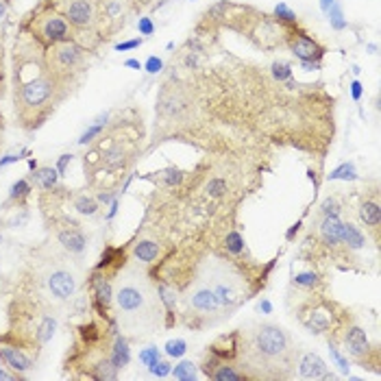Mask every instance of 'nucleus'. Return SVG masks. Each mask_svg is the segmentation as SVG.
<instances>
[{
  "label": "nucleus",
  "mask_w": 381,
  "mask_h": 381,
  "mask_svg": "<svg viewBox=\"0 0 381 381\" xmlns=\"http://www.w3.org/2000/svg\"><path fill=\"white\" fill-rule=\"evenodd\" d=\"M55 329H57V320L50 318V316L44 318V320H41V325H39V329H37V340L41 344H46L52 336H55Z\"/></svg>",
  "instance_id": "nucleus-25"
},
{
  "label": "nucleus",
  "mask_w": 381,
  "mask_h": 381,
  "mask_svg": "<svg viewBox=\"0 0 381 381\" xmlns=\"http://www.w3.org/2000/svg\"><path fill=\"white\" fill-rule=\"evenodd\" d=\"M118 211V200H111V209H109V218H114Z\"/></svg>",
  "instance_id": "nucleus-57"
},
{
  "label": "nucleus",
  "mask_w": 381,
  "mask_h": 381,
  "mask_svg": "<svg viewBox=\"0 0 381 381\" xmlns=\"http://www.w3.org/2000/svg\"><path fill=\"white\" fill-rule=\"evenodd\" d=\"M360 216L366 224H371V227H377L381 222V209H379L377 203H364L360 209Z\"/></svg>",
  "instance_id": "nucleus-21"
},
{
  "label": "nucleus",
  "mask_w": 381,
  "mask_h": 381,
  "mask_svg": "<svg viewBox=\"0 0 381 381\" xmlns=\"http://www.w3.org/2000/svg\"><path fill=\"white\" fill-rule=\"evenodd\" d=\"M351 94H353L355 100L362 98V83H360V81H353V83H351Z\"/></svg>",
  "instance_id": "nucleus-50"
},
{
  "label": "nucleus",
  "mask_w": 381,
  "mask_h": 381,
  "mask_svg": "<svg viewBox=\"0 0 381 381\" xmlns=\"http://www.w3.org/2000/svg\"><path fill=\"white\" fill-rule=\"evenodd\" d=\"M301 65H303V70H307V72H312V70H318V68H320L318 61H301Z\"/></svg>",
  "instance_id": "nucleus-51"
},
{
  "label": "nucleus",
  "mask_w": 381,
  "mask_h": 381,
  "mask_svg": "<svg viewBox=\"0 0 381 381\" xmlns=\"http://www.w3.org/2000/svg\"><path fill=\"white\" fill-rule=\"evenodd\" d=\"M157 360H159V349H155V347H148L140 353V362L146 366H151L153 362H157Z\"/></svg>",
  "instance_id": "nucleus-39"
},
{
  "label": "nucleus",
  "mask_w": 381,
  "mask_h": 381,
  "mask_svg": "<svg viewBox=\"0 0 381 381\" xmlns=\"http://www.w3.org/2000/svg\"><path fill=\"white\" fill-rule=\"evenodd\" d=\"M211 377L216 381H242L244 377L240 373H235L231 366H218V371L211 373Z\"/></svg>",
  "instance_id": "nucleus-27"
},
{
  "label": "nucleus",
  "mask_w": 381,
  "mask_h": 381,
  "mask_svg": "<svg viewBox=\"0 0 381 381\" xmlns=\"http://www.w3.org/2000/svg\"><path fill=\"white\" fill-rule=\"evenodd\" d=\"M292 52H294V57L301 59V61H318V59L325 55V50L320 48L314 39H309L307 35H299V37L292 41Z\"/></svg>",
  "instance_id": "nucleus-7"
},
{
  "label": "nucleus",
  "mask_w": 381,
  "mask_h": 381,
  "mask_svg": "<svg viewBox=\"0 0 381 381\" xmlns=\"http://www.w3.org/2000/svg\"><path fill=\"white\" fill-rule=\"evenodd\" d=\"M329 351H331V357H333V362H336V364H338V368H340V371H342L344 375H349V362L344 360V355H342V353H340V351H338L336 347H333V344L329 347Z\"/></svg>",
  "instance_id": "nucleus-41"
},
{
  "label": "nucleus",
  "mask_w": 381,
  "mask_h": 381,
  "mask_svg": "<svg viewBox=\"0 0 381 381\" xmlns=\"http://www.w3.org/2000/svg\"><path fill=\"white\" fill-rule=\"evenodd\" d=\"M100 379H116V368L111 362H105V364H100Z\"/></svg>",
  "instance_id": "nucleus-44"
},
{
  "label": "nucleus",
  "mask_w": 381,
  "mask_h": 381,
  "mask_svg": "<svg viewBox=\"0 0 381 381\" xmlns=\"http://www.w3.org/2000/svg\"><path fill=\"white\" fill-rule=\"evenodd\" d=\"M98 200H100V203H111V200H114V196H111V194H100Z\"/></svg>",
  "instance_id": "nucleus-56"
},
{
  "label": "nucleus",
  "mask_w": 381,
  "mask_h": 381,
  "mask_svg": "<svg viewBox=\"0 0 381 381\" xmlns=\"http://www.w3.org/2000/svg\"><path fill=\"white\" fill-rule=\"evenodd\" d=\"M96 299H98L100 305H109L111 303V285L107 281L96 283Z\"/></svg>",
  "instance_id": "nucleus-33"
},
{
  "label": "nucleus",
  "mask_w": 381,
  "mask_h": 381,
  "mask_svg": "<svg viewBox=\"0 0 381 381\" xmlns=\"http://www.w3.org/2000/svg\"><path fill=\"white\" fill-rule=\"evenodd\" d=\"M333 2H336V0H320V9H323L325 13H327V11H329V7H331Z\"/></svg>",
  "instance_id": "nucleus-55"
},
{
  "label": "nucleus",
  "mask_w": 381,
  "mask_h": 381,
  "mask_svg": "<svg viewBox=\"0 0 381 381\" xmlns=\"http://www.w3.org/2000/svg\"><path fill=\"white\" fill-rule=\"evenodd\" d=\"M275 15H277L281 22H288V24H292V22H296V13H294V11L288 7V4H283V2H281V4H277V7H275Z\"/></svg>",
  "instance_id": "nucleus-36"
},
{
  "label": "nucleus",
  "mask_w": 381,
  "mask_h": 381,
  "mask_svg": "<svg viewBox=\"0 0 381 381\" xmlns=\"http://www.w3.org/2000/svg\"><path fill=\"white\" fill-rule=\"evenodd\" d=\"M22 155H26V153H22ZM22 155H7L4 159H0V168H4V166H9V164H13V162H20Z\"/></svg>",
  "instance_id": "nucleus-49"
},
{
  "label": "nucleus",
  "mask_w": 381,
  "mask_h": 381,
  "mask_svg": "<svg viewBox=\"0 0 381 381\" xmlns=\"http://www.w3.org/2000/svg\"><path fill=\"white\" fill-rule=\"evenodd\" d=\"M4 11H7V7H4V2H2V0H0V17L4 15Z\"/></svg>",
  "instance_id": "nucleus-61"
},
{
  "label": "nucleus",
  "mask_w": 381,
  "mask_h": 381,
  "mask_svg": "<svg viewBox=\"0 0 381 381\" xmlns=\"http://www.w3.org/2000/svg\"><path fill=\"white\" fill-rule=\"evenodd\" d=\"M299 371H301V375L305 379H331L333 377L331 373H327L325 362L320 360L318 355H314V353H305V355H303Z\"/></svg>",
  "instance_id": "nucleus-9"
},
{
  "label": "nucleus",
  "mask_w": 381,
  "mask_h": 381,
  "mask_svg": "<svg viewBox=\"0 0 381 381\" xmlns=\"http://www.w3.org/2000/svg\"><path fill=\"white\" fill-rule=\"evenodd\" d=\"M320 233H323V240L327 246H336V244L342 242V222L338 218V213L325 216L323 224H320Z\"/></svg>",
  "instance_id": "nucleus-10"
},
{
  "label": "nucleus",
  "mask_w": 381,
  "mask_h": 381,
  "mask_svg": "<svg viewBox=\"0 0 381 381\" xmlns=\"http://www.w3.org/2000/svg\"><path fill=\"white\" fill-rule=\"evenodd\" d=\"M124 65H127V68H135V70H140V68H142L138 59H127V61H124Z\"/></svg>",
  "instance_id": "nucleus-54"
},
{
  "label": "nucleus",
  "mask_w": 381,
  "mask_h": 381,
  "mask_svg": "<svg viewBox=\"0 0 381 381\" xmlns=\"http://www.w3.org/2000/svg\"><path fill=\"white\" fill-rule=\"evenodd\" d=\"M46 283H48L50 294L55 296V299H59V301H68L76 290V279H74L72 272H68V270L50 272L48 279H46Z\"/></svg>",
  "instance_id": "nucleus-5"
},
{
  "label": "nucleus",
  "mask_w": 381,
  "mask_h": 381,
  "mask_svg": "<svg viewBox=\"0 0 381 381\" xmlns=\"http://www.w3.org/2000/svg\"><path fill=\"white\" fill-rule=\"evenodd\" d=\"M2 360L17 373H26L28 368H31V360H28L24 353H20L17 349H11V347L2 349Z\"/></svg>",
  "instance_id": "nucleus-15"
},
{
  "label": "nucleus",
  "mask_w": 381,
  "mask_h": 381,
  "mask_svg": "<svg viewBox=\"0 0 381 381\" xmlns=\"http://www.w3.org/2000/svg\"><path fill=\"white\" fill-rule=\"evenodd\" d=\"M159 255V244L153 242V240H142L135 244V257H138L140 261H144V264H148V261H153L155 257Z\"/></svg>",
  "instance_id": "nucleus-18"
},
{
  "label": "nucleus",
  "mask_w": 381,
  "mask_h": 381,
  "mask_svg": "<svg viewBox=\"0 0 381 381\" xmlns=\"http://www.w3.org/2000/svg\"><path fill=\"white\" fill-rule=\"evenodd\" d=\"M207 285L216 292L218 301L222 307H233L244 294V283L242 279L235 275L231 268H218V270H209V279Z\"/></svg>",
  "instance_id": "nucleus-3"
},
{
  "label": "nucleus",
  "mask_w": 381,
  "mask_h": 381,
  "mask_svg": "<svg viewBox=\"0 0 381 381\" xmlns=\"http://www.w3.org/2000/svg\"><path fill=\"white\" fill-rule=\"evenodd\" d=\"M148 371H151L153 375H157V377H166V375H170V371H172V368H170V364H168V362H153V364L151 366H148Z\"/></svg>",
  "instance_id": "nucleus-40"
},
{
  "label": "nucleus",
  "mask_w": 381,
  "mask_h": 381,
  "mask_svg": "<svg viewBox=\"0 0 381 381\" xmlns=\"http://www.w3.org/2000/svg\"><path fill=\"white\" fill-rule=\"evenodd\" d=\"M44 35L50 41H65L68 39V24H65L61 17H50L44 24Z\"/></svg>",
  "instance_id": "nucleus-14"
},
{
  "label": "nucleus",
  "mask_w": 381,
  "mask_h": 381,
  "mask_svg": "<svg viewBox=\"0 0 381 381\" xmlns=\"http://www.w3.org/2000/svg\"><path fill=\"white\" fill-rule=\"evenodd\" d=\"M342 242H347L351 248H362L366 240H364V235L360 233V229H357L355 224H351V222L344 224L342 222Z\"/></svg>",
  "instance_id": "nucleus-19"
},
{
  "label": "nucleus",
  "mask_w": 381,
  "mask_h": 381,
  "mask_svg": "<svg viewBox=\"0 0 381 381\" xmlns=\"http://www.w3.org/2000/svg\"><path fill=\"white\" fill-rule=\"evenodd\" d=\"M70 162H72V155H61V157H59V164H57V172H59V175H63Z\"/></svg>",
  "instance_id": "nucleus-48"
},
{
  "label": "nucleus",
  "mask_w": 381,
  "mask_h": 381,
  "mask_svg": "<svg viewBox=\"0 0 381 381\" xmlns=\"http://www.w3.org/2000/svg\"><path fill=\"white\" fill-rule=\"evenodd\" d=\"M327 13H329V22H331V26L336 28V31H342V28H347V20H344L342 7H340L338 2H333Z\"/></svg>",
  "instance_id": "nucleus-26"
},
{
  "label": "nucleus",
  "mask_w": 381,
  "mask_h": 381,
  "mask_svg": "<svg viewBox=\"0 0 381 381\" xmlns=\"http://www.w3.org/2000/svg\"><path fill=\"white\" fill-rule=\"evenodd\" d=\"M33 179H35V183H37L39 188L50 190V188H55V183L59 179V172H57V168H39V170H35Z\"/></svg>",
  "instance_id": "nucleus-20"
},
{
  "label": "nucleus",
  "mask_w": 381,
  "mask_h": 381,
  "mask_svg": "<svg viewBox=\"0 0 381 381\" xmlns=\"http://www.w3.org/2000/svg\"><path fill=\"white\" fill-rule=\"evenodd\" d=\"M331 181H355L357 175H355V166L353 164H342L338 166L336 170L329 175Z\"/></svg>",
  "instance_id": "nucleus-23"
},
{
  "label": "nucleus",
  "mask_w": 381,
  "mask_h": 381,
  "mask_svg": "<svg viewBox=\"0 0 381 381\" xmlns=\"http://www.w3.org/2000/svg\"><path fill=\"white\" fill-rule=\"evenodd\" d=\"M205 192L209 196H213V198H216V196H222L227 192V183H224L222 179H211V181L205 186Z\"/></svg>",
  "instance_id": "nucleus-32"
},
{
  "label": "nucleus",
  "mask_w": 381,
  "mask_h": 381,
  "mask_svg": "<svg viewBox=\"0 0 381 381\" xmlns=\"http://www.w3.org/2000/svg\"><path fill=\"white\" fill-rule=\"evenodd\" d=\"M331 312L329 309H325V307H316L312 314H309V318L305 320V325L312 329L314 333H323L327 331L331 327Z\"/></svg>",
  "instance_id": "nucleus-13"
},
{
  "label": "nucleus",
  "mask_w": 381,
  "mask_h": 381,
  "mask_svg": "<svg viewBox=\"0 0 381 381\" xmlns=\"http://www.w3.org/2000/svg\"><path fill=\"white\" fill-rule=\"evenodd\" d=\"M74 209L83 213V216H94L98 211V203L94 198H89V196H79L74 200Z\"/></svg>",
  "instance_id": "nucleus-24"
},
{
  "label": "nucleus",
  "mask_w": 381,
  "mask_h": 381,
  "mask_svg": "<svg viewBox=\"0 0 381 381\" xmlns=\"http://www.w3.org/2000/svg\"><path fill=\"white\" fill-rule=\"evenodd\" d=\"M0 360H2V353H0Z\"/></svg>",
  "instance_id": "nucleus-62"
},
{
  "label": "nucleus",
  "mask_w": 381,
  "mask_h": 381,
  "mask_svg": "<svg viewBox=\"0 0 381 381\" xmlns=\"http://www.w3.org/2000/svg\"><path fill=\"white\" fill-rule=\"evenodd\" d=\"M59 244L65 248V251H70V253H83L85 251V235L81 233V231H76V229H65V231H59Z\"/></svg>",
  "instance_id": "nucleus-12"
},
{
  "label": "nucleus",
  "mask_w": 381,
  "mask_h": 381,
  "mask_svg": "<svg viewBox=\"0 0 381 381\" xmlns=\"http://www.w3.org/2000/svg\"><path fill=\"white\" fill-rule=\"evenodd\" d=\"M323 213L325 216H331V213H338V203L333 198H327L323 203Z\"/></svg>",
  "instance_id": "nucleus-47"
},
{
  "label": "nucleus",
  "mask_w": 381,
  "mask_h": 381,
  "mask_svg": "<svg viewBox=\"0 0 381 381\" xmlns=\"http://www.w3.org/2000/svg\"><path fill=\"white\" fill-rule=\"evenodd\" d=\"M138 28H140L142 35H153V33H155V24L151 22V17H140Z\"/></svg>",
  "instance_id": "nucleus-45"
},
{
  "label": "nucleus",
  "mask_w": 381,
  "mask_h": 381,
  "mask_svg": "<svg viewBox=\"0 0 381 381\" xmlns=\"http://www.w3.org/2000/svg\"><path fill=\"white\" fill-rule=\"evenodd\" d=\"M253 353L257 360H266V362L283 360L290 353V340L285 336V331L275 325H261L255 331Z\"/></svg>",
  "instance_id": "nucleus-2"
},
{
  "label": "nucleus",
  "mask_w": 381,
  "mask_h": 381,
  "mask_svg": "<svg viewBox=\"0 0 381 381\" xmlns=\"http://www.w3.org/2000/svg\"><path fill=\"white\" fill-rule=\"evenodd\" d=\"M68 17L70 22L76 26H87L94 17V9H92V2L89 0H74L70 2L68 7Z\"/></svg>",
  "instance_id": "nucleus-11"
},
{
  "label": "nucleus",
  "mask_w": 381,
  "mask_h": 381,
  "mask_svg": "<svg viewBox=\"0 0 381 381\" xmlns=\"http://www.w3.org/2000/svg\"><path fill=\"white\" fill-rule=\"evenodd\" d=\"M0 379H13V375H9V373H4L2 368H0Z\"/></svg>",
  "instance_id": "nucleus-59"
},
{
  "label": "nucleus",
  "mask_w": 381,
  "mask_h": 381,
  "mask_svg": "<svg viewBox=\"0 0 381 381\" xmlns=\"http://www.w3.org/2000/svg\"><path fill=\"white\" fill-rule=\"evenodd\" d=\"M259 312H264V314H270V312H272V305H270V301H261V303H259Z\"/></svg>",
  "instance_id": "nucleus-53"
},
{
  "label": "nucleus",
  "mask_w": 381,
  "mask_h": 381,
  "mask_svg": "<svg viewBox=\"0 0 381 381\" xmlns=\"http://www.w3.org/2000/svg\"><path fill=\"white\" fill-rule=\"evenodd\" d=\"M28 168H31V170H37V162H35V159H28Z\"/></svg>",
  "instance_id": "nucleus-60"
},
{
  "label": "nucleus",
  "mask_w": 381,
  "mask_h": 381,
  "mask_svg": "<svg viewBox=\"0 0 381 381\" xmlns=\"http://www.w3.org/2000/svg\"><path fill=\"white\" fill-rule=\"evenodd\" d=\"M347 351L353 357H357V360H362L364 355L371 353V342H368V336L364 329H360V327H351L349 333H347Z\"/></svg>",
  "instance_id": "nucleus-8"
},
{
  "label": "nucleus",
  "mask_w": 381,
  "mask_h": 381,
  "mask_svg": "<svg viewBox=\"0 0 381 381\" xmlns=\"http://www.w3.org/2000/svg\"><path fill=\"white\" fill-rule=\"evenodd\" d=\"M103 127H105V124H92V127H89V129L85 131V133L81 135L79 144H87V142H92V138H96L100 131H103Z\"/></svg>",
  "instance_id": "nucleus-42"
},
{
  "label": "nucleus",
  "mask_w": 381,
  "mask_h": 381,
  "mask_svg": "<svg viewBox=\"0 0 381 381\" xmlns=\"http://www.w3.org/2000/svg\"><path fill=\"white\" fill-rule=\"evenodd\" d=\"M294 283L296 285H305V288H314L318 283V275L316 272H299L294 277Z\"/></svg>",
  "instance_id": "nucleus-37"
},
{
  "label": "nucleus",
  "mask_w": 381,
  "mask_h": 381,
  "mask_svg": "<svg viewBox=\"0 0 381 381\" xmlns=\"http://www.w3.org/2000/svg\"><path fill=\"white\" fill-rule=\"evenodd\" d=\"M105 162H107V166H109L111 170L120 168V166L124 164V153H122V148H111V151L105 155Z\"/></svg>",
  "instance_id": "nucleus-30"
},
{
  "label": "nucleus",
  "mask_w": 381,
  "mask_h": 381,
  "mask_svg": "<svg viewBox=\"0 0 381 381\" xmlns=\"http://www.w3.org/2000/svg\"><path fill=\"white\" fill-rule=\"evenodd\" d=\"M186 351H188L186 340H170L166 344V355H170V357H181Z\"/></svg>",
  "instance_id": "nucleus-34"
},
{
  "label": "nucleus",
  "mask_w": 381,
  "mask_h": 381,
  "mask_svg": "<svg viewBox=\"0 0 381 381\" xmlns=\"http://www.w3.org/2000/svg\"><path fill=\"white\" fill-rule=\"evenodd\" d=\"M301 224H303V222H301V220H299V222H296V224H292V229H290V231H288V233H285V237H288V240H292V237H294L296 233H299V229H301Z\"/></svg>",
  "instance_id": "nucleus-52"
},
{
  "label": "nucleus",
  "mask_w": 381,
  "mask_h": 381,
  "mask_svg": "<svg viewBox=\"0 0 381 381\" xmlns=\"http://www.w3.org/2000/svg\"><path fill=\"white\" fill-rule=\"evenodd\" d=\"M57 59L61 61V65H65V68H72V65L81 59V48L76 44H72V41H65V44L59 46Z\"/></svg>",
  "instance_id": "nucleus-17"
},
{
  "label": "nucleus",
  "mask_w": 381,
  "mask_h": 381,
  "mask_svg": "<svg viewBox=\"0 0 381 381\" xmlns=\"http://www.w3.org/2000/svg\"><path fill=\"white\" fill-rule=\"evenodd\" d=\"M28 192H31V186H28L24 179H20V181H15L13 186H11V190H9V198H22V196H26Z\"/></svg>",
  "instance_id": "nucleus-35"
},
{
  "label": "nucleus",
  "mask_w": 381,
  "mask_h": 381,
  "mask_svg": "<svg viewBox=\"0 0 381 381\" xmlns=\"http://www.w3.org/2000/svg\"><path fill=\"white\" fill-rule=\"evenodd\" d=\"M186 63L190 65V68H192V65H196V57H194V55H188V59H186Z\"/></svg>",
  "instance_id": "nucleus-58"
},
{
  "label": "nucleus",
  "mask_w": 381,
  "mask_h": 381,
  "mask_svg": "<svg viewBox=\"0 0 381 381\" xmlns=\"http://www.w3.org/2000/svg\"><path fill=\"white\" fill-rule=\"evenodd\" d=\"M142 44V39H131V41H122V44H116V50L122 52V50H133L138 48V46Z\"/></svg>",
  "instance_id": "nucleus-46"
},
{
  "label": "nucleus",
  "mask_w": 381,
  "mask_h": 381,
  "mask_svg": "<svg viewBox=\"0 0 381 381\" xmlns=\"http://www.w3.org/2000/svg\"><path fill=\"white\" fill-rule=\"evenodd\" d=\"M116 303L124 318V325L140 329V333H148V329L157 325V301H155L153 290L144 275H129L127 281L120 283Z\"/></svg>",
  "instance_id": "nucleus-1"
},
{
  "label": "nucleus",
  "mask_w": 381,
  "mask_h": 381,
  "mask_svg": "<svg viewBox=\"0 0 381 381\" xmlns=\"http://www.w3.org/2000/svg\"><path fill=\"white\" fill-rule=\"evenodd\" d=\"M272 76L277 81H288V79H292V68L288 63L277 61V63H272Z\"/></svg>",
  "instance_id": "nucleus-31"
},
{
  "label": "nucleus",
  "mask_w": 381,
  "mask_h": 381,
  "mask_svg": "<svg viewBox=\"0 0 381 381\" xmlns=\"http://www.w3.org/2000/svg\"><path fill=\"white\" fill-rule=\"evenodd\" d=\"M157 294H159V301H162L168 309H172V307L177 305V292L170 288V285H159Z\"/></svg>",
  "instance_id": "nucleus-29"
},
{
  "label": "nucleus",
  "mask_w": 381,
  "mask_h": 381,
  "mask_svg": "<svg viewBox=\"0 0 381 381\" xmlns=\"http://www.w3.org/2000/svg\"><path fill=\"white\" fill-rule=\"evenodd\" d=\"M162 177H164L166 186H179V183L183 181V172L177 170V168H168L166 172H162Z\"/></svg>",
  "instance_id": "nucleus-38"
},
{
  "label": "nucleus",
  "mask_w": 381,
  "mask_h": 381,
  "mask_svg": "<svg viewBox=\"0 0 381 381\" xmlns=\"http://www.w3.org/2000/svg\"><path fill=\"white\" fill-rule=\"evenodd\" d=\"M50 92H52V87L46 79L28 81V83H24V87H22V103L26 107H39L44 100H48Z\"/></svg>",
  "instance_id": "nucleus-6"
},
{
  "label": "nucleus",
  "mask_w": 381,
  "mask_h": 381,
  "mask_svg": "<svg viewBox=\"0 0 381 381\" xmlns=\"http://www.w3.org/2000/svg\"><path fill=\"white\" fill-rule=\"evenodd\" d=\"M175 375V379H181V381H194L198 375H196V366L192 362H181L179 366H175V371H170Z\"/></svg>",
  "instance_id": "nucleus-22"
},
{
  "label": "nucleus",
  "mask_w": 381,
  "mask_h": 381,
  "mask_svg": "<svg viewBox=\"0 0 381 381\" xmlns=\"http://www.w3.org/2000/svg\"><path fill=\"white\" fill-rule=\"evenodd\" d=\"M162 68H164V61L159 57H148L146 63H144V70L146 72H151V74H157Z\"/></svg>",
  "instance_id": "nucleus-43"
},
{
  "label": "nucleus",
  "mask_w": 381,
  "mask_h": 381,
  "mask_svg": "<svg viewBox=\"0 0 381 381\" xmlns=\"http://www.w3.org/2000/svg\"><path fill=\"white\" fill-rule=\"evenodd\" d=\"M188 305L196 309V312H200V314H216L220 307V301H218V296L216 292L209 288L207 283H196L194 288H190V292H188Z\"/></svg>",
  "instance_id": "nucleus-4"
},
{
  "label": "nucleus",
  "mask_w": 381,
  "mask_h": 381,
  "mask_svg": "<svg viewBox=\"0 0 381 381\" xmlns=\"http://www.w3.org/2000/svg\"><path fill=\"white\" fill-rule=\"evenodd\" d=\"M129 360H131V351H129V342L124 340V338H118L116 344H114V349H111V364H114L116 371H120V368H124L129 364Z\"/></svg>",
  "instance_id": "nucleus-16"
},
{
  "label": "nucleus",
  "mask_w": 381,
  "mask_h": 381,
  "mask_svg": "<svg viewBox=\"0 0 381 381\" xmlns=\"http://www.w3.org/2000/svg\"><path fill=\"white\" fill-rule=\"evenodd\" d=\"M224 246H227L229 253L240 255L244 251V237L237 233V231H231V233L227 235V240H224Z\"/></svg>",
  "instance_id": "nucleus-28"
}]
</instances>
